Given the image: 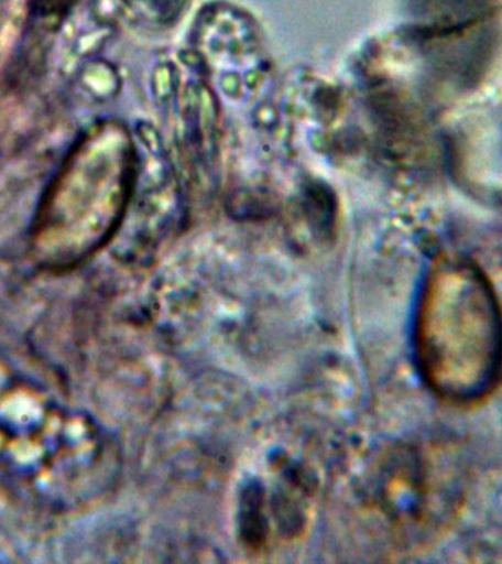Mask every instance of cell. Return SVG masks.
Masks as SVG:
<instances>
[{"label": "cell", "instance_id": "obj_1", "mask_svg": "<svg viewBox=\"0 0 502 564\" xmlns=\"http://www.w3.org/2000/svg\"><path fill=\"white\" fill-rule=\"evenodd\" d=\"M117 475V448L91 417L0 359V488L64 513L95 505Z\"/></svg>", "mask_w": 502, "mask_h": 564}, {"label": "cell", "instance_id": "obj_2", "mask_svg": "<svg viewBox=\"0 0 502 564\" xmlns=\"http://www.w3.org/2000/svg\"><path fill=\"white\" fill-rule=\"evenodd\" d=\"M416 355L427 386L445 400L483 399L502 378V311L482 273L440 263L423 289Z\"/></svg>", "mask_w": 502, "mask_h": 564}, {"label": "cell", "instance_id": "obj_3", "mask_svg": "<svg viewBox=\"0 0 502 564\" xmlns=\"http://www.w3.org/2000/svg\"><path fill=\"white\" fill-rule=\"evenodd\" d=\"M126 187V153L113 128L88 131L66 154L40 198L29 249L39 268L69 271L112 234Z\"/></svg>", "mask_w": 502, "mask_h": 564}, {"label": "cell", "instance_id": "obj_4", "mask_svg": "<svg viewBox=\"0 0 502 564\" xmlns=\"http://www.w3.org/2000/svg\"><path fill=\"white\" fill-rule=\"evenodd\" d=\"M157 18H170L179 12L185 0H128Z\"/></svg>", "mask_w": 502, "mask_h": 564}, {"label": "cell", "instance_id": "obj_5", "mask_svg": "<svg viewBox=\"0 0 502 564\" xmlns=\"http://www.w3.org/2000/svg\"><path fill=\"white\" fill-rule=\"evenodd\" d=\"M42 2L47 4L48 8H64L70 0H42Z\"/></svg>", "mask_w": 502, "mask_h": 564}]
</instances>
